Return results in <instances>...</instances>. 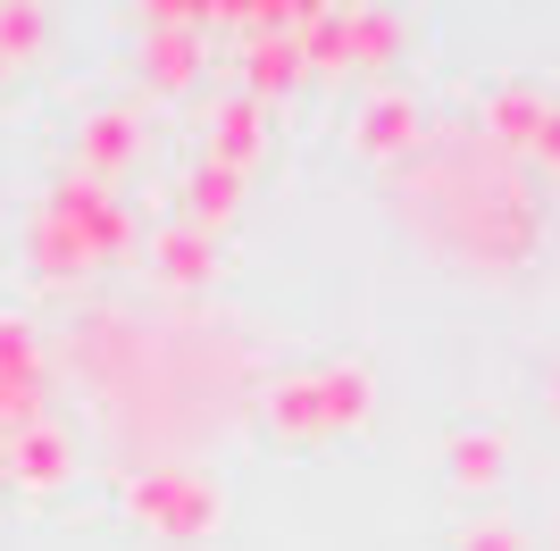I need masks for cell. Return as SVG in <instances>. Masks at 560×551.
I'll use <instances>...</instances> for the list:
<instances>
[{"label":"cell","instance_id":"cell-1","mask_svg":"<svg viewBox=\"0 0 560 551\" xmlns=\"http://www.w3.org/2000/svg\"><path fill=\"white\" fill-rule=\"evenodd\" d=\"M410 209H419V226L435 218V209L468 218L452 251H460L468 268H493V276L518 268V251L536 243V209H527V192H518V167L502 160V151H486L477 134L435 142V151L410 167Z\"/></svg>","mask_w":560,"mask_h":551},{"label":"cell","instance_id":"cell-2","mask_svg":"<svg viewBox=\"0 0 560 551\" xmlns=\"http://www.w3.org/2000/svg\"><path fill=\"white\" fill-rule=\"evenodd\" d=\"M369 418V376L360 367H318V376H284L268 392V426L293 443L310 435H335V426H360Z\"/></svg>","mask_w":560,"mask_h":551},{"label":"cell","instance_id":"cell-3","mask_svg":"<svg viewBox=\"0 0 560 551\" xmlns=\"http://www.w3.org/2000/svg\"><path fill=\"white\" fill-rule=\"evenodd\" d=\"M126 502H135L151 527H167V535H210L218 527V484L192 477V468H151V477L126 484Z\"/></svg>","mask_w":560,"mask_h":551},{"label":"cell","instance_id":"cell-4","mask_svg":"<svg viewBox=\"0 0 560 551\" xmlns=\"http://www.w3.org/2000/svg\"><path fill=\"white\" fill-rule=\"evenodd\" d=\"M544 117H552V101H544V92L502 84V92H486V109H477V142H486V151H502V160H536Z\"/></svg>","mask_w":560,"mask_h":551},{"label":"cell","instance_id":"cell-5","mask_svg":"<svg viewBox=\"0 0 560 551\" xmlns=\"http://www.w3.org/2000/svg\"><path fill=\"white\" fill-rule=\"evenodd\" d=\"M419 101H410V92H376L369 109L351 117V142H360V151H369V160H410V151H419Z\"/></svg>","mask_w":560,"mask_h":551},{"label":"cell","instance_id":"cell-6","mask_svg":"<svg viewBox=\"0 0 560 551\" xmlns=\"http://www.w3.org/2000/svg\"><path fill=\"white\" fill-rule=\"evenodd\" d=\"M210 126H218V134H210V160L234 167V176H243V167L259 160V142H268V134H259V101H218Z\"/></svg>","mask_w":560,"mask_h":551},{"label":"cell","instance_id":"cell-7","mask_svg":"<svg viewBox=\"0 0 560 551\" xmlns=\"http://www.w3.org/2000/svg\"><path fill=\"white\" fill-rule=\"evenodd\" d=\"M401 25L376 17V9H343V68H394Z\"/></svg>","mask_w":560,"mask_h":551},{"label":"cell","instance_id":"cell-8","mask_svg":"<svg viewBox=\"0 0 560 551\" xmlns=\"http://www.w3.org/2000/svg\"><path fill=\"white\" fill-rule=\"evenodd\" d=\"M502 459H511V443L486 435V426H477V435H452V484H460V493H486V484H502Z\"/></svg>","mask_w":560,"mask_h":551},{"label":"cell","instance_id":"cell-9","mask_svg":"<svg viewBox=\"0 0 560 551\" xmlns=\"http://www.w3.org/2000/svg\"><path fill=\"white\" fill-rule=\"evenodd\" d=\"M243 75H252V92H284L302 75V43H293V34H259V43L243 50Z\"/></svg>","mask_w":560,"mask_h":551},{"label":"cell","instance_id":"cell-10","mask_svg":"<svg viewBox=\"0 0 560 551\" xmlns=\"http://www.w3.org/2000/svg\"><path fill=\"white\" fill-rule=\"evenodd\" d=\"M243 201V176H234V167H192L185 176V209H192V226H218V218H226V209Z\"/></svg>","mask_w":560,"mask_h":551},{"label":"cell","instance_id":"cell-11","mask_svg":"<svg viewBox=\"0 0 560 551\" xmlns=\"http://www.w3.org/2000/svg\"><path fill=\"white\" fill-rule=\"evenodd\" d=\"M210 234H192V226H176V234H160V276L167 284H210Z\"/></svg>","mask_w":560,"mask_h":551},{"label":"cell","instance_id":"cell-12","mask_svg":"<svg viewBox=\"0 0 560 551\" xmlns=\"http://www.w3.org/2000/svg\"><path fill=\"white\" fill-rule=\"evenodd\" d=\"M9 468H18L25 484H59V477H68V443L50 435V426H25V435H18V459H9Z\"/></svg>","mask_w":560,"mask_h":551},{"label":"cell","instance_id":"cell-13","mask_svg":"<svg viewBox=\"0 0 560 551\" xmlns=\"http://www.w3.org/2000/svg\"><path fill=\"white\" fill-rule=\"evenodd\" d=\"M135 151H142V134H135V126H126V117H93V126H84V160H93V167H126V160H135Z\"/></svg>","mask_w":560,"mask_h":551},{"label":"cell","instance_id":"cell-14","mask_svg":"<svg viewBox=\"0 0 560 551\" xmlns=\"http://www.w3.org/2000/svg\"><path fill=\"white\" fill-rule=\"evenodd\" d=\"M460 551H527V535L511 527V518H486V527H468Z\"/></svg>","mask_w":560,"mask_h":551},{"label":"cell","instance_id":"cell-15","mask_svg":"<svg viewBox=\"0 0 560 551\" xmlns=\"http://www.w3.org/2000/svg\"><path fill=\"white\" fill-rule=\"evenodd\" d=\"M192 75V43H160L151 50V84H185Z\"/></svg>","mask_w":560,"mask_h":551},{"label":"cell","instance_id":"cell-16","mask_svg":"<svg viewBox=\"0 0 560 551\" xmlns=\"http://www.w3.org/2000/svg\"><path fill=\"white\" fill-rule=\"evenodd\" d=\"M536 160L560 176V101H552V117H544V142H536Z\"/></svg>","mask_w":560,"mask_h":551},{"label":"cell","instance_id":"cell-17","mask_svg":"<svg viewBox=\"0 0 560 551\" xmlns=\"http://www.w3.org/2000/svg\"><path fill=\"white\" fill-rule=\"evenodd\" d=\"M552 418H560V376H552Z\"/></svg>","mask_w":560,"mask_h":551},{"label":"cell","instance_id":"cell-18","mask_svg":"<svg viewBox=\"0 0 560 551\" xmlns=\"http://www.w3.org/2000/svg\"><path fill=\"white\" fill-rule=\"evenodd\" d=\"M0 468H9V459H0Z\"/></svg>","mask_w":560,"mask_h":551}]
</instances>
